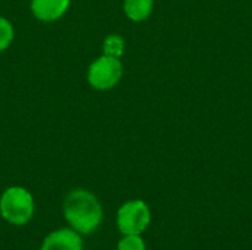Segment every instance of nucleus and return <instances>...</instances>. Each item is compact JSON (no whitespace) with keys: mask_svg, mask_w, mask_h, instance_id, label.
<instances>
[{"mask_svg":"<svg viewBox=\"0 0 252 250\" xmlns=\"http://www.w3.org/2000/svg\"><path fill=\"white\" fill-rule=\"evenodd\" d=\"M124 40L121 35H117V34H112V35H108L103 41V55H108V56H114V57H121L123 53H124Z\"/></svg>","mask_w":252,"mask_h":250,"instance_id":"6e6552de","label":"nucleus"},{"mask_svg":"<svg viewBox=\"0 0 252 250\" xmlns=\"http://www.w3.org/2000/svg\"><path fill=\"white\" fill-rule=\"evenodd\" d=\"M154 7V0H126L124 12L131 21H145Z\"/></svg>","mask_w":252,"mask_h":250,"instance_id":"0eeeda50","label":"nucleus"},{"mask_svg":"<svg viewBox=\"0 0 252 250\" xmlns=\"http://www.w3.org/2000/svg\"><path fill=\"white\" fill-rule=\"evenodd\" d=\"M123 77V65L118 57L103 55L89 68V83L97 90H109L115 87Z\"/></svg>","mask_w":252,"mask_h":250,"instance_id":"20e7f679","label":"nucleus"},{"mask_svg":"<svg viewBox=\"0 0 252 250\" xmlns=\"http://www.w3.org/2000/svg\"><path fill=\"white\" fill-rule=\"evenodd\" d=\"M63 215L72 230L86 236L100 225L103 209L99 199L92 192L75 189L69 192L63 200Z\"/></svg>","mask_w":252,"mask_h":250,"instance_id":"f257e3e1","label":"nucleus"},{"mask_svg":"<svg viewBox=\"0 0 252 250\" xmlns=\"http://www.w3.org/2000/svg\"><path fill=\"white\" fill-rule=\"evenodd\" d=\"M32 194L19 186L9 187L0 197V215L12 225H25L34 215Z\"/></svg>","mask_w":252,"mask_h":250,"instance_id":"f03ea898","label":"nucleus"},{"mask_svg":"<svg viewBox=\"0 0 252 250\" xmlns=\"http://www.w3.org/2000/svg\"><path fill=\"white\" fill-rule=\"evenodd\" d=\"M118 250H146L140 234H126L118 242Z\"/></svg>","mask_w":252,"mask_h":250,"instance_id":"1a4fd4ad","label":"nucleus"},{"mask_svg":"<svg viewBox=\"0 0 252 250\" xmlns=\"http://www.w3.org/2000/svg\"><path fill=\"white\" fill-rule=\"evenodd\" d=\"M40 250H83V239L81 234L71 227L59 228L43 240Z\"/></svg>","mask_w":252,"mask_h":250,"instance_id":"39448f33","label":"nucleus"},{"mask_svg":"<svg viewBox=\"0 0 252 250\" xmlns=\"http://www.w3.org/2000/svg\"><path fill=\"white\" fill-rule=\"evenodd\" d=\"M71 0H31L32 15L44 22L59 19L69 7Z\"/></svg>","mask_w":252,"mask_h":250,"instance_id":"423d86ee","label":"nucleus"},{"mask_svg":"<svg viewBox=\"0 0 252 250\" xmlns=\"http://www.w3.org/2000/svg\"><path fill=\"white\" fill-rule=\"evenodd\" d=\"M13 40V27L12 24L4 19L0 18V52H3L4 49L9 47V44Z\"/></svg>","mask_w":252,"mask_h":250,"instance_id":"9d476101","label":"nucleus"},{"mask_svg":"<svg viewBox=\"0 0 252 250\" xmlns=\"http://www.w3.org/2000/svg\"><path fill=\"white\" fill-rule=\"evenodd\" d=\"M151 222L149 206L143 200H130L124 203L117 214V227L126 234H142Z\"/></svg>","mask_w":252,"mask_h":250,"instance_id":"7ed1b4c3","label":"nucleus"}]
</instances>
